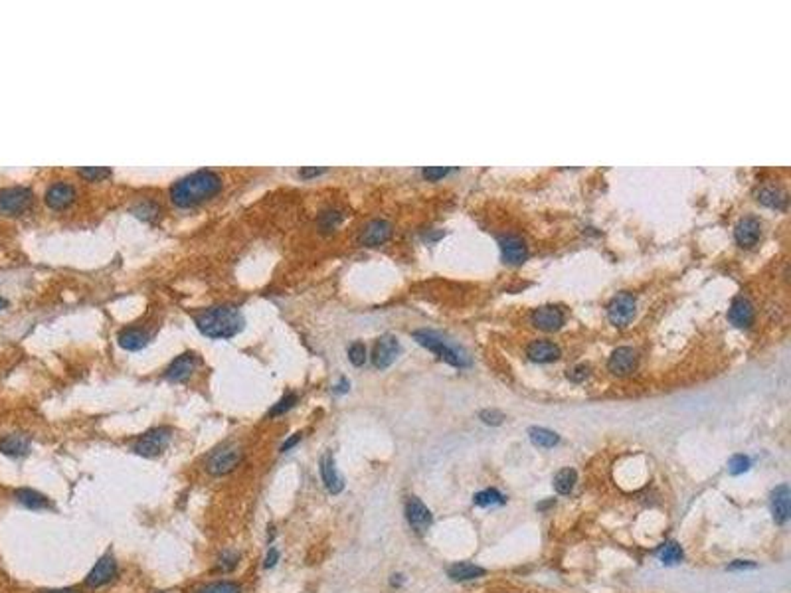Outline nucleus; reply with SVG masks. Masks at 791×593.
<instances>
[{"instance_id":"nucleus-1","label":"nucleus","mask_w":791,"mask_h":593,"mask_svg":"<svg viewBox=\"0 0 791 593\" xmlns=\"http://www.w3.org/2000/svg\"><path fill=\"white\" fill-rule=\"evenodd\" d=\"M222 190V178L212 170H196L176 181L170 188V200L178 208H194L204 204Z\"/></svg>"},{"instance_id":"nucleus-2","label":"nucleus","mask_w":791,"mask_h":593,"mask_svg":"<svg viewBox=\"0 0 791 593\" xmlns=\"http://www.w3.org/2000/svg\"><path fill=\"white\" fill-rule=\"evenodd\" d=\"M198 331L208 338H232L244 328V317L235 307H210L194 317Z\"/></svg>"},{"instance_id":"nucleus-3","label":"nucleus","mask_w":791,"mask_h":593,"mask_svg":"<svg viewBox=\"0 0 791 593\" xmlns=\"http://www.w3.org/2000/svg\"><path fill=\"white\" fill-rule=\"evenodd\" d=\"M414 338L422 346H426L431 352H435L440 358L449 362V364H453V366H467L469 364V356L463 350L457 349L453 344H449L447 340H443L433 331H415Z\"/></svg>"},{"instance_id":"nucleus-4","label":"nucleus","mask_w":791,"mask_h":593,"mask_svg":"<svg viewBox=\"0 0 791 593\" xmlns=\"http://www.w3.org/2000/svg\"><path fill=\"white\" fill-rule=\"evenodd\" d=\"M34 194L26 186H10L0 190V214L20 216L32 206Z\"/></svg>"},{"instance_id":"nucleus-5","label":"nucleus","mask_w":791,"mask_h":593,"mask_svg":"<svg viewBox=\"0 0 791 593\" xmlns=\"http://www.w3.org/2000/svg\"><path fill=\"white\" fill-rule=\"evenodd\" d=\"M170 441V429L169 427H155L151 431H147L143 437L139 439L133 447V451L141 457H156L167 449Z\"/></svg>"},{"instance_id":"nucleus-6","label":"nucleus","mask_w":791,"mask_h":593,"mask_svg":"<svg viewBox=\"0 0 791 593\" xmlns=\"http://www.w3.org/2000/svg\"><path fill=\"white\" fill-rule=\"evenodd\" d=\"M240 461H242V449L240 447H232V445L222 447L208 459L206 471L214 477H222V475H228L230 471H234Z\"/></svg>"},{"instance_id":"nucleus-7","label":"nucleus","mask_w":791,"mask_h":593,"mask_svg":"<svg viewBox=\"0 0 791 593\" xmlns=\"http://www.w3.org/2000/svg\"><path fill=\"white\" fill-rule=\"evenodd\" d=\"M635 296L631 293H619L613 296L608 305V317L615 326H627L635 317Z\"/></svg>"},{"instance_id":"nucleus-8","label":"nucleus","mask_w":791,"mask_h":593,"mask_svg":"<svg viewBox=\"0 0 791 593\" xmlns=\"http://www.w3.org/2000/svg\"><path fill=\"white\" fill-rule=\"evenodd\" d=\"M400 354V342L398 338L392 335L380 336L372 349V364L376 366L378 370H384L388 368L392 362L398 358Z\"/></svg>"},{"instance_id":"nucleus-9","label":"nucleus","mask_w":791,"mask_h":593,"mask_svg":"<svg viewBox=\"0 0 791 593\" xmlns=\"http://www.w3.org/2000/svg\"><path fill=\"white\" fill-rule=\"evenodd\" d=\"M198 366V356L194 352H184L181 356H176L174 360L170 362V366L167 368V380L169 382H186L194 368Z\"/></svg>"},{"instance_id":"nucleus-10","label":"nucleus","mask_w":791,"mask_h":593,"mask_svg":"<svg viewBox=\"0 0 791 593\" xmlns=\"http://www.w3.org/2000/svg\"><path fill=\"white\" fill-rule=\"evenodd\" d=\"M406 518L410 522V526L415 532H426L431 526V512L426 504L422 503L417 496H410L408 503H406Z\"/></svg>"},{"instance_id":"nucleus-11","label":"nucleus","mask_w":791,"mask_h":593,"mask_svg":"<svg viewBox=\"0 0 791 593\" xmlns=\"http://www.w3.org/2000/svg\"><path fill=\"white\" fill-rule=\"evenodd\" d=\"M531 319L536 328H540L544 333H552L564 324V312L554 305H544V307H538L534 310Z\"/></svg>"},{"instance_id":"nucleus-12","label":"nucleus","mask_w":791,"mask_h":593,"mask_svg":"<svg viewBox=\"0 0 791 593\" xmlns=\"http://www.w3.org/2000/svg\"><path fill=\"white\" fill-rule=\"evenodd\" d=\"M637 366V354L635 350L629 349V346H619L611 352L610 360H608V368H610L611 374L615 376H627L635 370Z\"/></svg>"},{"instance_id":"nucleus-13","label":"nucleus","mask_w":791,"mask_h":593,"mask_svg":"<svg viewBox=\"0 0 791 593\" xmlns=\"http://www.w3.org/2000/svg\"><path fill=\"white\" fill-rule=\"evenodd\" d=\"M115 576H117V564H115V560H113L111 556H103V558L93 566V569H91L90 574H88L85 583H88L90 587H101V585H105V583H109V581L113 580Z\"/></svg>"},{"instance_id":"nucleus-14","label":"nucleus","mask_w":791,"mask_h":593,"mask_svg":"<svg viewBox=\"0 0 791 593\" xmlns=\"http://www.w3.org/2000/svg\"><path fill=\"white\" fill-rule=\"evenodd\" d=\"M321 478H323L324 489L328 490L331 494H338V492H342V489H344L342 477L338 475L337 465H335V459H333L331 453H324L323 457H321Z\"/></svg>"},{"instance_id":"nucleus-15","label":"nucleus","mask_w":791,"mask_h":593,"mask_svg":"<svg viewBox=\"0 0 791 593\" xmlns=\"http://www.w3.org/2000/svg\"><path fill=\"white\" fill-rule=\"evenodd\" d=\"M76 198V190L72 184H65V182H58L52 184L46 192V204L52 208V210H64L67 208Z\"/></svg>"},{"instance_id":"nucleus-16","label":"nucleus","mask_w":791,"mask_h":593,"mask_svg":"<svg viewBox=\"0 0 791 593\" xmlns=\"http://www.w3.org/2000/svg\"><path fill=\"white\" fill-rule=\"evenodd\" d=\"M501 251H503V259L506 263H513V265H519L522 263L526 256H528V247L524 244V240L519 235H506L501 240Z\"/></svg>"},{"instance_id":"nucleus-17","label":"nucleus","mask_w":791,"mask_h":593,"mask_svg":"<svg viewBox=\"0 0 791 593\" xmlns=\"http://www.w3.org/2000/svg\"><path fill=\"white\" fill-rule=\"evenodd\" d=\"M728 319L730 323L738 328H748L753 323V307L752 303L744 296H738L732 301L730 309H728Z\"/></svg>"},{"instance_id":"nucleus-18","label":"nucleus","mask_w":791,"mask_h":593,"mask_svg":"<svg viewBox=\"0 0 791 593\" xmlns=\"http://www.w3.org/2000/svg\"><path fill=\"white\" fill-rule=\"evenodd\" d=\"M760 233H762V226H760V222L756 218H752V216L740 219L736 230H734L736 242H738L742 247H753V245L758 244V240H760Z\"/></svg>"},{"instance_id":"nucleus-19","label":"nucleus","mask_w":791,"mask_h":593,"mask_svg":"<svg viewBox=\"0 0 791 593\" xmlns=\"http://www.w3.org/2000/svg\"><path fill=\"white\" fill-rule=\"evenodd\" d=\"M772 515L778 524L788 522L791 515V492L785 485H781L772 492Z\"/></svg>"},{"instance_id":"nucleus-20","label":"nucleus","mask_w":791,"mask_h":593,"mask_svg":"<svg viewBox=\"0 0 791 593\" xmlns=\"http://www.w3.org/2000/svg\"><path fill=\"white\" fill-rule=\"evenodd\" d=\"M392 235V226L386 219H374L370 222L366 228H364L363 235H360V242L368 247H374V245L384 244Z\"/></svg>"},{"instance_id":"nucleus-21","label":"nucleus","mask_w":791,"mask_h":593,"mask_svg":"<svg viewBox=\"0 0 791 593\" xmlns=\"http://www.w3.org/2000/svg\"><path fill=\"white\" fill-rule=\"evenodd\" d=\"M149 340H151L149 333H144L141 328H133V326L123 328L117 336L119 346L125 350H131V352H135V350H143L144 346L149 344Z\"/></svg>"},{"instance_id":"nucleus-22","label":"nucleus","mask_w":791,"mask_h":593,"mask_svg":"<svg viewBox=\"0 0 791 593\" xmlns=\"http://www.w3.org/2000/svg\"><path fill=\"white\" fill-rule=\"evenodd\" d=\"M526 356L532 362H554L560 356V349H558L554 342H548V340H534L528 344L526 349Z\"/></svg>"},{"instance_id":"nucleus-23","label":"nucleus","mask_w":791,"mask_h":593,"mask_svg":"<svg viewBox=\"0 0 791 593\" xmlns=\"http://www.w3.org/2000/svg\"><path fill=\"white\" fill-rule=\"evenodd\" d=\"M30 449V437L24 433H10L0 439V451L8 457H22Z\"/></svg>"},{"instance_id":"nucleus-24","label":"nucleus","mask_w":791,"mask_h":593,"mask_svg":"<svg viewBox=\"0 0 791 593\" xmlns=\"http://www.w3.org/2000/svg\"><path fill=\"white\" fill-rule=\"evenodd\" d=\"M16 501L26 506L30 510H44V508H50V501L34 489H18L14 492Z\"/></svg>"},{"instance_id":"nucleus-25","label":"nucleus","mask_w":791,"mask_h":593,"mask_svg":"<svg viewBox=\"0 0 791 593\" xmlns=\"http://www.w3.org/2000/svg\"><path fill=\"white\" fill-rule=\"evenodd\" d=\"M447 576L453 581H469L485 576V567L475 566L471 562H459V564H453L447 569Z\"/></svg>"},{"instance_id":"nucleus-26","label":"nucleus","mask_w":791,"mask_h":593,"mask_svg":"<svg viewBox=\"0 0 791 593\" xmlns=\"http://www.w3.org/2000/svg\"><path fill=\"white\" fill-rule=\"evenodd\" d=\"M576 483H578V473L574 471V469H562V471H558L556 477H554V489H556V492H560V494H570L572 490H574V487H576Z\"/></svg>"},{"instance_id":"nucleus-27","label":"nucleus","mask_w":791,"mask_h":593,"mask_svg":"<svg viewBox=\"0 0 791 593\" xmlns=\"http://www.w3.org/2000/svg\"><path fill=\"white\" fill-rule=\"evenodd\" d=\"M764 206H769V208H785V204H788V198H785V192L783 190H779L778 186H765V188H762V192H760V198H758Z\"/></svg>"},{"instance_id":"nucleus-28","label":"nucleus","mask_w":791,"mask_h":593,"mask_svg":"<svg viewBox=\"0 0 791 593\" xmlns=\"http://www.w3.org/2000/svg\"><path fill=\"white\" fill-rule=\"evenodd\" d=\"M528 435H531V441L536 447H554L558 441H560L558 433L546 429V427H531Z\"/></svg>"},{"instance_id":"nucleus-29","label":"nucleus","mask_w":791,"mask_h":593,"mask_svg":"<svg viewBox=\"0 0 791 593\" xmlns=\"http://www.w3.org/2000/svg\"><path fill=\"white\" fill-rule=\"evenodd\" d=\"M657 556H659V560H661L663 564L673 566V564H678L683 560V548L676 542H665L661 548H659Z\"/></svg>"},{"instance_id":"nucleus-30","label":"nucleus","mask_w":791,"mask_h":593,"mask_svg":"<svg viewBox=\"0 0 791 593\" xmlns=\"http://www.w3.org/2000/svg\"><path fill=\"white\" fill-rule=\"evenodd\" d=\"M473 503L477 504V506H494V504L505 503V496H503L497 489H487L477 492V494L473 496Z\"/></svg>"},{"instance_id":"nucleus-31","label":"nucleus","mask_w":791,"mask_h":593,"mask_svg":"<svg viewBox=\"0 0 791 593\" xmlns=\"http://www.w3.org/2000/svg\"><path fill=\"white\" fill-rule=\"evenodd\" d=\"M196 593H242V587L234 581H216L200 587Z\"/></svg>"},{"instance_id":"nucleus-32","label":"nucleus","mask_w":791,"mask_h":593,"mask_svg":"<svg viewBox=\"0 0 791 593\" xmlns=\"http://www.w3.org/2000/svg\"><path fill=\"white\" fill-rule=\"evenodd\" d=\"M295 403H297V396H295V394H287V396H283V398L277 401L272 410H269V415H272V417L283 415V413L289 412L291 408H295Z\"/></svg>"},{"instance_id":"nucleus-33","label":"nucleus","mask_w":791,"mask_h":593,"mask_svg":"<svg viewBox=\"0 0 791 593\" xmlns=\"http://www.w3.org/2000/svg\"><path fill=\"white\" fill-rule=\"evenodd\" d=\"M78 172L79 176H83V178H88V181H101V178H107V176L111 174V170L105 167H83L79 168Z\"/></svg>"},{"instance_id":"nucleus-34","label":"nucleus","mask_w":791,"mask_h":593,"mask_svg":"<svg viewBox=\"0 0 791 593\" xmlns=\"http://www.w3.org/2000/svg\"><path fill=\"white\" fill-rule=\"evenodd\" d=\"M750 469V459L746 455H734L730 461H728V471L732 475H742Z\"/></svg>"},{"instance_id":"nucleus-35","label":"nucleus","mask_w":791,"mask_h":593,"mask_svg":"<svg viewBox=\"0 0 791 593\" xmlns=\"http://www.w3.org/2000/svg\"><path fill=\"white\" fill-rule=\"evenodd\" d=\"M340 219H342V214H340V212L328 210V212H323V214H321V218H319V226H321L323 230H335Z\"/></svg>"},{"instance_id":"nucleus-36","label":"nucleus","mask_w":791,"mask_h":593,"mask_svg":"<svg viewBox=\"0 0 791 593\" xmlns=\"http://www.w3.org/2000/svg\"><path fill=\"white\" fill-rule=\"evenodd\" d=\"M349 360L354 366H363L364 362H366V346H364L363 342H354V344L349 346Z\"/></svg>"},{"instance_id":"nucleus-37","label":"nucleus","mask_w":791,"mask_h":593,"mask_svg":"<svg viewBox=\"0 0 791 593\" xmlns=\"http://www.w3.org/2000/svg\"><path fill=\"white\" fill-rule=\"evenodd\" d=\"M156 212H158V208L153 202H141L139 206L135 208V216L141 219H147V222H151V219L155 218Z\"/></svg>"},{"instance_id":"nucleus-38","label":"nucleus","mask_w":791,"mask_h":593,"mask_svg":"<svg viewBox=\"0 0 791 593\" xmlns=\"http://www.w3.org/2000/svg\"><path fill=\"white\" fill-rule=\"evenodd\" d=\"M238 560H240V554H238V552H232V550H228V552L220 558V569H224V571L234 569V567L238 566Z\"/></svg>"},{"instance_id":"nucleus-39","label":"nucleus","mask_w":791,"mask_h":593,"mask_svg":"<svg viewBox=\"0 0 791 593\" xmlns=\"http://www.w3.org/2000/svg\"><path fill=\"white\" fill-rule=\"evenodd\" d=\"M481 419L489 426H499V424H503L505 415L501 412H494V410H485V412H481Z\"/></svg>"},{"instance_id":"nucleus-40","label":"nucleus","mask_w":791,"mask_h":593,"mask_svg":"<svg viewBox=\"0 0 791 593\" xmlns=\"http://www.w3.org/2000/svg\"><path fill=\"white\" fill-rule=\"evenodd\" d=\"M422 174H424V178H428V181H440V178H443L445 174H449V168L428 167L422 170Z\"/></svg>"},{"instance_id":"nucleus-41","label":"nucleus","mask_w":791,"mask_h":593,"mask_svg":"<svg viewBox=\"0 0 791 593\" xmlns=\"http://www.w3.org/2000/svg\"><path fill=\"white\" fill-rule=\"evenodd\" d=\"M588 370H590V368L584 366V364H582V366H576L572 372H568V378H570L572 382H582V380L588 378Z\"/></svg>"},{"instance_id":"nucleus-42","label":"nucleus","mask_w":791,"mask_h":593,"mask_svg":"<svg viewBox=\"0 0 791 593\" xmlns=\"http://www.w3.org/2000/svg\"><path fill=\"white\" fill-rule=\"evenodd\" d=\"M326 172V168H301L299 170V176H303V178H313V176H319V174H324Z\"/></svg>"},{"instance_id":"nucleus-43","label":"nucleus","mask_w":791,"mask_h":593,"mask_svg":"<svg viewBox=\"0 0 791 593\" xmlns=\"http://www.w3.org/2000/svg\"><path fill=\"white\" fill-rule=\"evenodd\" d=\"M277 562H279V552H277L275 548H272V550L267 552V556H265V560H263V566L273 567Z\"/></svg>"},{"instance_id":"nucleus-44","label":"nucleus","mask_w":791,"mask_h":593,"mask_svg":"<svg viewBox=\"0 0 791 593\" xmlns=\"http://www.w3.org/2000/svg\"><path fill=\"white\" fill-rule=\"evenodd\" d=\"M299 441H301V433H295V435H291V437L287 439L285 443L281 445V453H287L291 447H295Z\"/></svg>"},{"instance_id":"nucleus-45","label":"nucleus","mask_w":791,"mask_h":593,"mask_svg":"<svg viewBox=\"0 0 791 593\" xmlns=\"http://www.w3.org/2000/svg\"><path fill=\"white\" fill-rule=\"evenodd\" d=\"M746 569V567H756V564L753 562H742V560H738V562H734L732 566H728V569Z\"/></svg>"},{"instance_id":"nucleus-46","label":"nucleus","mask_w":791,"mask_h":593,"mask_svg":"<svg viewBox=\"0 0 791 593\" xmlns=\"http://www.w3.org/2000/svg\"><path fill=\"white\" fill-rule=\"evenodd\" d=\"M349 386H351V384H349V380H347V378H342L337 386H335V392H337V394H340V392L344 394V392H349Z\"/></svg>"},{"instance_id":"nucleus-47","label":"nucleus","mask_w":791,"mask_h":593,"mask_svg":"<svg viewBox=\"0 0 791 593\" xmlns=\"http://www.w3.org/2000/svg\"><path fill=\"white\" fill-rule=\"evenodd\" d=\"M42 593H76L74 590H52V592H42Z\"/></svg>"},{"instance_id":"nucleus-48","label":"nucleus","mask_w":791,"mask_h":593,"mask_svg":"<svg viewBox=\"0 0 791 593\" xmlns=\"http://www.w3.org/2000/svg\"><path fill=\"white\" fill-rule=\"evenodd\" d=\"M6 305H8V303H6V301H4V299H0V309H4V307H6Z\"/></svg>"}]
</instances>
